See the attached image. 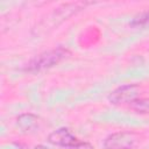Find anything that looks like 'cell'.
<instances>
[{
    "label": "cell",
    "instance_id": "obj_3",
    "mask_svg": "<svg viewBox=\"0 0 149 149\" xmlns=\"http://www.w3.org/2000/svg\"><path fill=\"white\" fill-rule=\"evenodd\" d=\"M140 92L141 88L137 84H126L112 91L108 95V100L113 105L130 104L135 99L140 98Z\"/></svg>",
    "mask_w": 149,
    "mask_h": 149
},
{
    "label": "cell",
    "instance_id": "obj_6",
    "mask_svg": "<svg viewBox=\"0 0 149 149\" xmlns=\"http://www.w3.org/2000/svg\"><path fill=\"white\" fill-rule=\"evenodd\" d=\"M16 123L22 132H33L38 127L40 118L33 113H23L17 116Z\"/></svg>",
    "mask_w": 149,
    "mask_h": 149
},
{
    "label": "cell",
    "instance_id": "obj_7",
    "mask_svg": "<svg viewBox=\"0 0 149 149\" xmlns=\"http://www.w3.org/2000/svg\"><path fill=\"white\" fill-rule=\"evenodd\" d=\"M129 107L136 113L147 114L149 113V98H137L129 104Z\"/></svg>",
    "mask_w": 149,
    "mask_h": 149
},
{
    "label": "cell",
    "instance_id": "obj_5",
    "mask_svg": "<svg viewBox=\"0 0 149 149\" xmlns=\"http://www.w3.org/2000/svg\"><path fill=\"white\" fill-rule=\"evenodd\" d=\"M79 140L68 129V128H59L57 130H54L48 136V142L52 146L62 147V148H71L74 146Z\"/></svg>",
    "mask_w": 149,
    "mask_h": 149
},
{
    "label": "cell",
    "instance_id": "obj_2",
    "mask_svg": "<svg viewBox=\"0 0 149 149\" xmlns=\"http://www.w3.org/2000/svg\"><path fill=\"white\" fill-rule=\"evenodd\" d=\"M140 141V135L135 132L122 130L109 134L104 141L105 149H134Z\"/></svg>",
    "mask_w": 149,
    "mask_h": 149
},
{
    "label": "cell",
    "instance_id": "obj_4",
    "mask_svg": "<svg viewBox=\"0 0 149 149\" xmlns=\"http://www.w3.org/2000/svg\"><path fill=\"white\" fill-rule=\"evenodd\" d=\"M86 5H88V2H69V3H63L59 7L55 8V10L52 12L50 19L47 21V23L50 24L51 28H54L55 26H57V24L62 23L63 21L68 20V17L72 16L77 12L81 10L83 8H85Z\"/></svg>",
    "mask_w": 149,
    "mask_h": 149
},
{
    "label": "cell",
    "instance_id": "obj_8",
    "mask_svg": "<svg viewBox=\"0 0 149 149\" xmlns=\"http://www.w3.org/2000/svg\"><path fill=\"white\" fill-rule=\"evenodd\" d=\"M129 24L134 28H143V27H147L149 24V9L148 10H144L137 15H135L132 21L129 22Z\"/></svg>",
    "mask_w": 149,
    "mask_h": 149
},
{
    "label": "cell",
    "instance_id": "obj_10",
    "mask_svg": "<svg viewBox=\"0 0 149 149\" xmlns=\"http://www.w3.org/2000/svg\"><path fill=\"white\" fill-rule=\"evenodd\" d=\"M34 149H47V148H45L44 146H42V144H40V146H36V147H35Z\"/></svg>",
    "mask_w": 149,
    "mask_h": 149
},
{
    "label": "cell",
    "instance_id": "obj_1",
    "mask_svg": "<svg viewBox=\"0 0 149 149\" xmlns=\"http://www.w3.org/2000/svg\"><path fill=\"white\" fill-rule=\"evenodd\" d=\"M70 55H71V52L69 49L58 47L56 49L44 51V52L35 56L34 58H31L24 70L28 72L35 73V72H40V71L50 69V68L57 65L58 63H61L62 61L66 59Z\"/></svg>",
    "mask_w": 149,
    "mask_h": 149
},
{
    "label": "cell",
    "instance_id": "obj_9",
    "mask_svg": "<svg viewBox=\"0 0 149 149\" xmlns=\"http://www.w3.org/2000/svg\"><path fill=\"white\" fill-rule=\"evenodd\" d=\"M69 149H94L93 146L88 142H84V141H78L74 146H72Z\"/></svg>",
    "mask_w": 149,
    "mask_h": 149
}]
</instances>
